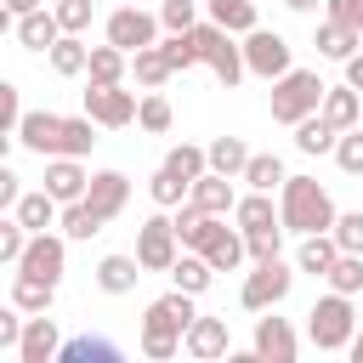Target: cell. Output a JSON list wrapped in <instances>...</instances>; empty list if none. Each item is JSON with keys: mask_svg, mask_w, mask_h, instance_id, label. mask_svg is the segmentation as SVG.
<instances>
[{"mask_svg": "<svg viewBox=\"0 0 363 363\" xmlns=\"http://www.w3.org/2000/svg\"><path fill=\"white\" fill-rule=\"evenodd\" d=\"M193 295L187 289H170V295H159V301H147V312H142V352L147 357H176L182 346H187V329H193Z\"/></svg>", "mask_w": 363, "mask_h": 363, "instance_id": "1", "label": "cell"}, {"mask_svg": "<svg viewBox=\"0 0 363 363\" xmlns=\"http://www.w3.org/2000/svg\"><path fill=\"white\" fill-rule=\"evenodd\" d=\"M278 216H284L289 233H329L340 210H335V199H329L312 176H289V182L278 187Z\"/></svg>", "mask_w": 363, "mask_h": 363, "instance_id": "2", "label": "cell"}, {"mask_svg": "<svg viewBox=\"0 0 363 363\" xmlns=\"http://www.w3.org/2000/svg\"><path fill=\"white\" fill-rule=\"evenodd\" d=\"M306 335H312V346H318V352H346V346H352V335H357L352 295H340V289L318 295V301H312V312H306Z\"/></svg>", "mask_w": 363, "mask_h": 363, "instance_id": "3", "label": "cell"}, {"mask_svg": "<svg viewBox=\"0 0 363 363\" xmlns=\"http://www.w3.org/2000/svg\"><path fill=\"white\" fill-rule=\"evenodd\" d=\"M323 79L312 74V68H289V74H278L272 79V119L278 125H301L306 113H318L323 108Z\"/></svg>", "mask_w": 363, "mask_h": 363, "instance_id": "4", "label": "cell"}, {"mask_svg": "<svg viewBox=\"0 0 363 363\" xmlns=\"http://www.w3.org/2000/svg\"><path fill=\"white\" fill-rule=\"evenodd\" d=\"M187 34H193V45H199V62H210L227 91L250 74V68H244V45H233V34H227L221 23H193Z\"/></svg>", "mask_w": 363, "mask_h": 363, "instance_id": "5", "label": "cell"}, {"mask_svg": "<svg viewBox=\"0 0 363 363\" xmlns=\"http://www.w3.org/2000/svg\"><path fill=\"white\" fill-rule=\"evenodd\" d=\"M289 284H295L289 261H284V255H272V261H255V272L244 278L238 301H244V312H272V306L289 295Z\"/></svg>", "mask_w": 363, "mask_h": 363, "instance_id": "6", "label": "cell"}, {"mask_svg": "<svg viewBox=\"0 0 363 363\" xmlns=\"http://www.w3.org/2000/svg\"><path fill=\"white\" fill-rule=\"evenodd\" d=\"M176 244H182V233H176L170 216H147V221L136 227V261H142L147 272H170L176 255H182Z\"/></svg>", "mask_w": 363, "mask_h": 363, "instance_id": "7", "label": "cell"}, {"mask_svg": "<svg viewBox=\"0 0 363 363\" xmlns=\"http://www.w3.org/2000/svg\"><path fill=\"white\" fill-rule=\"evenodd\" d=\"M244 68L261 74V79L289 74V68H295V62H289V40H284L278 28H250V34H244Z\"/></svg>", "mask_w": 363, "mask_h": 363, "instance_id": "8", "label": "cell"}, {"mask_svg": "<svg viewBox=\"0 0 363 363\" xmlns=\"http://www.w3.org/2000/svg\"><path fill=\"white\" fill-rule=\"evenodd\" d=\"M136 108H142V102H136V91H125V85H96V79L85 85V113H91L102 130L130 125V119H136Z\"/></svg>", "mask_w": 363, "mask_h": 363, "instance_id": "9", "label": "cell"}, {"mask_svg": "<svg viewBox=\"0 0 363 363\" xmlns=\"http://www.w3.org/2000/svg\"><path fill=\"white\" fill-rule=\"evenodd\" d=\"M153 34H159V17L136 11V6H119V11L108 17V40H113L119 51H130V57H136V51H147V45H159Z\"/></svg>", "mask_w": 363, "mask_h": 363, "instance_id": "10", "label": "cell"}, {"mask_svg": "<svg viewBox=\"0 0 363 363\" xmlns=\"http://www.w3.org/2000/svg\"><path fill=\"white\" fill-rule=\"evenodd\" d=\"M62 261H68V233H34L28 238V250H23V261H17V272H34V278H62Z\"/></svg>", "mask_w": 363, "mask_h": 363, "instance_id": "11", "label": "cell"}, {"mask_svg": "<svg viewBox=\"0 0 363 363\" xmlns=\"http://www.w3.org/2000/svg\"><path fill=\"white\" fill-rule=\"evenodd\" d=\"M17 142H23L28 153H40V159H57V153H62V113H51V108H34V113H23V125H17Z\"/></svg>", "mask_w": 363, "mask_h": 363, "instance_id": "12", "label": "cell"}, {"mask_svg": "<svg viewBox=\"0 0 363 363\" xmlns=\"http://www.w3.org/2000/svg\"><path fill=\"white\" fill-rule=\"evenodd\" d=\"M250 352L255 357H267V363H295V352H301V340H295V329H289V318H255V340H250Z\"/></svg>", "mask_w": 363, "mask_h": 363, "instance_id": "13", "label": "cell"}, {"mask_svg": "<svg viewBox=\"0 0 363 363\" xmlns=\"http://www.w3.org/2000/svg\"><path fill=\"white\" fill-rule=\"evenodd\" d=\"M85 187H91V176H85V164H79L74 153H57V159H45V193H51L57 204H74V199H85Z\"/></svg>", "mask_w": 363, "mask_h": 363, "instance_id": "14", "label": "cell"}, {"mask_svg": "<svg viewBox=\"0 0 363 363\" xmlns=\"http://www.w3.org/2000/svg\"><path fill=\"white\" fill-rule=\"evenodd\" d=\"M62 352V335H57V323L45 318V312H28V323H23V340H17V363H51Z\"/></svg>", "mask_w": 363, "mask_h": 363, "instance_id": "15", "label": "cell"}, {"mask_svg": "<svg viewBox=\"0 0 363 363\" xmlns=\"http://www.w3.org/2000/svg\"><path fill=\"white\" fill-rule=\"evenodd\" d=\"M233 182L238 176H221V170H204L199 182H193V204L204 210V216H233V204H238V193H233Z\"/></svg>", "mask_w": 363, "mask_h": 363, "instance_id": "16", "label": "cell"}, {"mask_svg": "<svg viewBox=\"0 0 363 363\" xmlns=\"http://www.w3.org/2000/svg\"><path fill=\"white\" fill-rule=\"evenodd\" d=\"M204 255H210V267L216 272H238L244 267V255H250V244H244V233L238 227H227V216L216 221V233L204 238Z\"/></svg>", "mask_w": 363, "mask_h": 363, "instance_id": "17", "label": "cell"}, {"mask_svg": "<svg viewBox=\"0 0 363 363\" xmlns=\"http://www.w3.org/2000/svg\"><path fill=\"white\" fill-rule=\"evenodd\" d=\"M85 199L113 221V216L130 204V176H125V170H96V176H91V187H85Z\"/></svg>", "mask_w": 363, "mask_h": 363, "instance_id": "18", "label": "cell"}, {"mask_svg": "<svg viewBox=\"0 0 363 363\" xmlns=\"http://www.w3.org/2000/svg\"><path fill=\"white\" fill-rule=\"evenodd\" d=\"M318 57H329V62H346V57H357V45H363V28H352V23H335V17H323L318 23Z\"/></svg>", "mask_w": 363, "mask_h": 363, "instance_id": "19", "label": "cell"}, {"mask_svg": "<svg viewBox=\"0 0 363 363\" xmlns=\"http://www.w3.org/2000/svg\"><path fill=\"white\" fill-rule=\"evenodd\" d=\"M318 113H323L335 130H352V125H363V91H357V85H329Z\"/></svg>", "mask_w": 363, "mask_h": 363, "instance_id": "20", "label": "cell"}, {"mask_svg": "<svg viewBox=\"0 0 363 363\" xmlns=\"http://www.w3.org/2000/svg\"><path fill=\"white\" fill-rule=\"evenodd\" d=\"M340 261V244L335 233H301V250H295V267L312 272V278H329V267Z\"/></svg>", "mask_w": 363, "mask_h": 363, "instance_id": "21", "label": "cell"}, {"mask_svg": "<svg viewBox=\"0 0 363 363\" xmlns=\"http://www.w3.org/2000/svg\"><path fill=\"white\" fill-rule=\"evenodd\" d=\"M142 272H147V267H142L136 255H102V261H96V289H102V295H130Z\"/></svg>", "mask_w": 363, "mask_h": 363, "instance_id": "22", "label": "cell"}, {"mask_svg": "<svg viewBox=\"0 0 363 363\" xmlns=\"http://www.w3.org/2000/svg\"><path fill=\"white\" fill-rule=\"evenodd\" d=\"M227 318H193V329H187V357H199V363H210V357H227Z\"/></svg>", "mask_w": 363, "mask_h": 363, "instance_id": "23", "label": "cell"}, {"mask_svg": "<svg viewBox=\"0 0 363 363\" xmlns=\"http://www.w3.org/2000/svg\"><path fill=\"white\" fill-rule=\"evenodd\" d=\"M57 40H62V23H57V11H51V6H40V11L17 17V45H28V51H51Z\"/></svg>", "mask_w": 363, "mask_h": 363, "instance_id": "24", "label": "cell"}, {"mask_svg": "<svg viewBox=\"0 0 363 363\" xmlns=\"http://www.w3.org/2000/svg\"><path fill=\"white\" fill-rule=\"evenodd\" d=\"M11 216H17V221H23L28 233H51V227L62 221V204H57V199H51V193L40 187V193H23V199L11 204Z\"/></svg>", "mask_w": 363, "mask_h": 363, "instance_id": "25", "label": "cell"}, {"mask_svg": "<svg viewBox=\"0 0 363 363\" xmlns=\"http://www.w3.org/2000/svg\"><path fill=\"white\" fill-rule=\"evenodd\" d=\"M210 278H216V267H210V255H204V250H182V255H176V267H170V284H176V289H187V295H204V289H210Z\"/></svg>", "mask_w": 363, "mask_h": 363, "instance_id": "26", "label": "cell"}, {"mask_svg": "<svg viewBox=\"0 0 363 363\" xmlns=\"http://www.w3.org/2000/svg\"><path fill=\"white\" fill-rule=\"evenodd\" d=\"M233 221H238V233H255V227H278L284 216L272 210V193H255V187H250V193L233 204Z\"/></svg>", "mask_w": 363, "mask_h": 363, "instance_id": "27", "label": "cell"}, {"mask_svg": "<svg viewBox=\"0 0 363 363\" xmlns=\"http://www.w3.org/2000/svg\"><path fill=\"white\" fill-rule=\"evenodd\" d=\"M68 238H96L102 227H108V216L91 204V199H74V204H62V221H57Z\"/></svg>", "mask_w": 363, "mask_h": 363, "instance_id": "28", "label": "cell"}, {"mask_svg": "<svg viewBox=\"0 0 363 363\" xmlns=\"http://www.w3.org/2000/svg\"><path fill=\"white\" fill-rule=\"evenodd\" d=\"M51 301H57V284H51V278L17 272V284H11V306H23V312H51Z\"/></svg>", "mask_w": 363, "mask_h": 363, "instance_id": "29", "label": "cell"}, {"mask_svg": "<svg viewBox=\"0 0 363 363\" xmlns=\"http://www.w3.org/2000/svg\"><path fill=\"white\" fill-rule=\"evenodd\" d=\"M125 62H130V51H119L113 40H102V45H91V68H85V74H91L96 85H119V79H125Z\"/></svg>", "mask_w": 363, "mask_h": 363, "instance_id": "30", "label": "cell"}, {"mask_svg": "<svg viewBox=\"0 0 363 363\" xmlns=\"http://www.w3.org/2000/svg\"><path fill=\"white\" fill-rule=\"evenodd\" d=\"M130 74H136V85H142V91H159L176 68H170L164 45H147V51H136V57H130Z\"/></svg>", "mask_w": 363, "mask_h": 363, "instance_id": "31", "label": "cell"}, {"mask_svg": "<svg viewBox=\"0 0 363 363\" xmlns=\"http://www.w3.org/2000/svg\"><path fill=\"white\" fill-rule=\"evenodd\" d=\"M335 142H340V130H335L323 113H306V119L295 125V147H301V153H335Z\"/></svg>", "mask_w": 363, "mask_h": 363, "instance_id": "32", "label": "cell"}, {"mask_svg": "<svg viewBox=\"0 0 363 363\" xmlns=\"http://www.w3.org/2000/svg\"><path fill=\"white\" fill-rule=\"evenodd\" d=\"M113 357H119V346H113V340H102V335L62 340V352H57V363H113Z\"/></svg>", "mask_w": 363, "mask_h": 363, "instance_id": "33", "label": "cell"}, {"mask_svg": "<svg viewBox=\"0 0 363 363\" xmlns=\"http://www.w3.org/2000/svg\"><path fill=\"white\" fill-rule=\"evenodd\" d=\"M204 6H210V23H221L227 34L261 28V23H255V0H204Z\"/></svg>", "mask_w": 363, "mask_h": 363, "instance_id": "34", "label": "cell"}, {"mask_svg": "<svg viewBox=\"0 0 363 363\" xmlns=\"http://www.w3.org/2000/svg\"><path fill=\"white\" fill-rule=\"evenodd\" d=\"M51 68H57L62 79H74V74H85V68H91V45H85L79 34H62V40L51 45Z\"/></svg>", "mask_w": 363, "mask_h": 363, "instance_id": "35", "label": "cell"}, {"mask_svg": "<svg viewBox=\"0 0 363 363\" xmlns=\"http://www.w3.org/2000/svg\"><path fill=\"white\" fill-rule=\"evenodd\" d=\"M164 170H170V176H182V182H199V176L210 170V147H193V142H176V147L164 153Z\"/></svg>", "mask_w": 363, "mask_h": 363, "instance_id": "36", "label": "cell"}, {"mask_svg": "<svg viewBox=\"0 0 363 363\" xmlns=\"http://www.w3.org/2000/svg\"><path fill=\"white\" fill-rule=\"evenodd\" d=\"M238 182H250L255 193H272V187H284L289 176H284V159H278V153H250V164H244Z\"/></svg>", "mask_w": 363, "mask_h": 363, "instance_id": "37", "label": "cell"}, {"mask_svg": "<svg viewBox=\"0 0 363 363\" xmlns=\"http://www.w3.org/2000/svg\"><path fill=\"white\" fill-rule=\"evenodd\" d=\"M244 164H250L244 136H216V142H210V170H221V176H244Z\"/></svg>", "mask_w": 363, "mask_h": 363, "instance_id": "38", "label": "cell"}, {"mask_svg": "<svg viewBox=\"0 0 363 363\" xmlns=\"http://www.w3.org/2000/svg\"><path fill=\"white\" fill-rule=\"evenodd\" d=\"M91 147H96V119H91V113H79V119H62V153L85 159Z\"/></svg>", "mask_w": 363, "mask_h": 363, "instance_id": "39", "label": "cell"}, {"mask_svg": "<svg viewBox=\"0 0 363 363\" xmlns=\"http://www.w3.org/2000/svg\"><path fill=\"white\" fill-rule=\"evenodd\" d=\"M147 193H153V204H159V210H176V204H187L193 182H182V176H170V170L159 164V176L147 182Z\"/></svg>", "mask_w": 363, "mask_h": 363, "instance_id": "40", "label": "cell"}, {"mask_svg": "<svg viewBox=\"0 0 363 363\" xmlns=\"http://www.w3.org/2000/svg\"><path fill=\"white\" fill-rule=\"evenodd\" d=\"M329 289H340V295H357V289H363V255L340 250V261L329 267Z\"/></svg>", "mask_w": 363, "mask_h": 363, "instance_id": "41", "label": "cell"}, {"mask_svg": "<svg viewBox=\"0 0 363 363\" xmlns=\"http://www.w3.org/2000/svg\"><path fill=\"white\" fill-rule=\"evenodd\" d=\"M335 164H340L346 176H363V125L340 130V142H335Z\"/></svg>", "mask_w": 363, "mask_h": 363, "instance_id": "42", "label": "cell"}, {"mask_svg": "<svg viewBox=\"0 0 363 363\" xmlns=\"http://www.w3.org/2000/svg\"><path fill=\"white\" fill-rule=\"evenodd\" d=\"M136 125H142V130H153V136H164V130H170V102H164L159 91H147V96H142V108H136Z\"/></svg>", "mask_w": 363, "mask_h": 363, "instance_id": "43", "label": "cell"}, {"mask_svg": "<svg viewBox=\"0 0 363 363\" xmlns=\"http://www.w3.org/2000/svg\"><path fill=\"white\" fill-rule=\"evenodd\" d=\"M28 238H34V233H28L17 216H11V221H0V261H6V267H17V261H23V250H28Z\"/></svg>", "mask_w": 363, "mask_h": 363, "instance_id": "44", "label": "cell"}, {"mask_svg": "<svg viewBox=\"0 0 363 363\" xmlns=\"http://www.w3.org/2000/svg\"><path fill=\"white\" fill-rule=\"evenodd\" d=\"M284 233H289L284 221H278V227H255V233H244V244H250V261H272V255L284 250Z\"/></svg>", "mask_w": 363, "mask_h": 363, "instance_id": "45", "label": "cell"}, {"mask_svg": "<svg viewBox=\"0 0 363 363\" xmlns=\"http://www.w3.org/2000/svg\"><path fill=\"white\" fill-rule=\"evenodd\" d=\"M51 11H57V23H62V34H85V28H91V11H96V0H57Z\"/></svg>", "mask_w": 363, "mask_h": 363, "instance_id": "46", "label": "cell"}, {"mask_svg": "<svg viewBox=\"0 0 363 363\" xmlns=\"http://www.w3.org/2000/svg\"><path fill=\"white\" fill-rule=\"evenodd\" d=\"M335 244L340 250H352V255H363V210H346V216H335Z\"/></svg>", "mask_w": 363, "mask_h": 363, "instance_id": "47", "label": "cell"}, {"mask_svg": "<svg viewBox=\"0 0 363 363\" xmlns=\"http://www.w3.org/2000/svg\"><path fill=\"white\" fill-rule=\"evenodd\" d=\"M193 17H199V0H164V6H159V23H164L170 34H187Z\"/></svg>", "mask_w": 363, "mask_h": 363, "instance_id": "48", "label": "cell"}, {"mask_svg": "<svg viewBox=\"0 0 363 363\" xmlns=\"http://www.w3.org/2000/svg\"><path fill=\"white\" fill-rule=\"evenodd\" d=\"M164 45V57H170V68L176 74H187L193 62H199V45H193V34H170V40H159Z\"/></svg>", "mask_w": 363, "mask_h": 363, "instance_id": "49", "label": "cell"}, {"mask_svg": "<svg viewBox=\"0 0 363 363\" xmlns=\"http://www.w3.org/2000/svg\"><path fill=\"white\" fill-rule=\"evenodd\" d=\"M17 125H23V102H17V85H0V130L17 142Z\"/></svg>", "mask_w": 363, "mask_h": 363, "instance_id": "50", "label": "cell"}, {"mask_svg": "<svg viewBox=\"0 0 363 363\" xmlns=\"http://www.w3.org/2000/svg\"><path fill=\"white\" fill-rule=\"evenodd\" d=\"M23 323H28V318H23V306H6V312H0V352H17Z\"/></svg>", "mask_w": 363, "mask_h": 363, "instance_id": "51", "label": "cell"}, {"mask_svg": "<svg viewBox=\"0 0 363 363\" xmlns=\"http://www.w3.org/2000/svg\"><path fill=\"white\" fill-rule=\"evenodd\" d=\"M323 6H329V17H335V23H352V28L363 23V0H323Z\"/></svg>", "mask_w": 363, "mask_h": 363, "instance_id": "52", "label": "cell"}, {"mask_svg": "<svg viewBox=\"0 0 363 363\" xmlns=\"http://www.w3.org/2000/svg\"><path fill=\"white\" fill-rule=\"evenodd\" d=\"M17 199H23V187H17V176H11V170H0V210H11Z\"/></svg>", "mask_w": 363, "mask_h": 363, "instance_id": "53", "label": "cell"}, {"mask_svg": "<svg viewBox=\"0 0 363 363\" xmlns=\"http://www.w3.org/2000/svg\"><path fill=\"white\" fill-rule=\"evenodd\" d=\"M346 85H357V91H363V51H357V57H346Z\"/></svg>", "mask_w": 363, "mask_h": 363, "instance_id": "54", "label": "cell"}, {"mask_svg": "<svg viewBox=\"0 0 363 363\" xmlns=\"http://www.w3.org/2000/svg\"><path fill=\"white\" fill-rule=\"evenodd\" d=\"M6 11H11V23H17V17H28V11H40V0H6Z\"/></svg>", "mask_w": 363, "mask_h": 363, "instance_id": "55", "label": "cell"}, {"mask_svg": "<svg viewBox=\"0 0 363 363\" xmlns=\"http://www.w3.org/2000/svg\"><path fill=\"white\" fill-rule=\"evenodd\" d=\"M284 6H289V11H301V17H306V11H318V0H284Z\"/></svg>", "mask_w": 363, "mask_h": 363, "instance_id": "56", "label": "cell"}, {"mask_svg": "<svg viewBox=\"0 0 363 363\" xmlns=\"http://www.w3.org/2000/svg\"><path fill=\"white\" fill-rule=\"evenodd\" d=\"M346 352H352V363H363V329L352 335V346H346Z\"/></svg>", "mask_w": 363, "mask_h": 363, "instance_id": "57", "label": "cell"}, {"mask_svg": "<svg viewBox=\"0 0 363 363\" xmlns=\"http://www.w3.org/2000/svg\"><path fill=\"white\" fill-rule=\"evenodd\" d=\"M357 28H363V23H357Z\"/></svg>", "mask_w": 363, "mask_h": 363, "instance_id": "58", "label": "cell"}]
</instances>
